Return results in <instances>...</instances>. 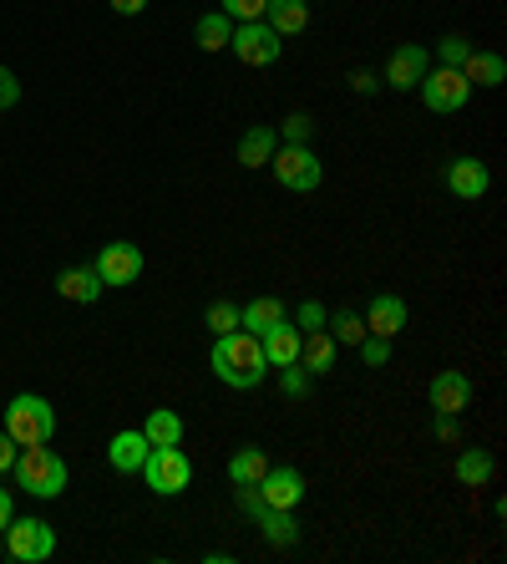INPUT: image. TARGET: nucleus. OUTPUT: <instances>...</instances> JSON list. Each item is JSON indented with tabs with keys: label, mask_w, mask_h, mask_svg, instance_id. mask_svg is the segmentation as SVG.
Segmentation results:
<instances>
[{
	"label": "nucleus",
	"mask_w": 507,
	"mask_h": 564,
	"mask_svg": "<svg viewBox=\"0 0 507 564\" xmlns=\"http://www.w3.org/2000/svg\"><path fill=\"white\" fill-rule=\"evenodd\" d=\"M300 336H304V331L290 326V321L275 326V331H264V336H259L264 361H269V367H290V361H300Z\"/></svg>",
	"instance_id": "nucleus-23"
},
{
	"label": "nucleus",
	"mask_w": 507,
	"mask_h": 564,
	"mask_svg": "<svg viewBox=\"0 0 507 564\" xmlns=\"http://www.w3.org/2000/svg\"><path fill=\"white\" fill-rule=\"evenodd\" d=\"M269 164H275L279 189H290V193H315L325 183V164L315 158L310 143H279Z\"/></svg>",
	"instance_id": "nucleus-5"
},
{
	"label": "nucleus",
	"mask_w": 507,
	"mask_h": 564,
	"mask_svg": "<svg viewBox=\"0 0 507 564\" xmlns=\"http://www.w3.org/2000/svg\"><path fill=\"white\" fill-rule=\"evenodd\" d=\"M451 473H457V483H462V489H487V483H493V473H497V458L487 453V447H462Z\"/></svg>",
	"instance_id": "nucleus-18"
},
{
	"label": "nucleus",
	"mask_w": 507,
	"mask_h": 564,
	"mask_svg": "<svg viewBox=\"0 0 507 564\" xmlns=\"http://www.w3.org/2000/svg\"><path fill=\"white\" fill-rule=\"evenodd\" d=\"M457 72H462L472 87H503V82H507V61L497 57V51H478V46H472Z\"/></svg>",
	"instance_id": "nucleus-19"
},
{
	"label": "nucleus",
	"mask_w": 507,
	"mask_h": 564,
	"mask_svg": "<svg viewBox=\"0 0 507 564\" xmlns=\"http://www.w3.org/2000/svg\"><path fill=\"white\" fill-rule=\"evenodd\" d=\"M259 529H264V539H269L275 550H294V544L304 539V529L294 524L290 508H264V514H259Z\"/></svg>",
	"instance_id": "nucleus-25"
},
{
	"label": "nucleus",
	"mask_w": 507,
	"mask_h": 564,
	"mask_svg": "<svg viewBox=\"0 0 507 564\" xmlns=\"http://www.w3.org/2000/svg\"><path fill=\"white\" fill-rule=\"evenodd\" d=\"M275 148H279V133L269 128V122H254V128H244V137H239V164L244 168H269Z\"/></svg>",
	"instance_id": "nucleus-17"
},
{
	"label": "nucleus",
	"mask_w": 507,
	"mask_h": 564,
	"mask_svg": "<svg viewBox=\"0 0 507 564\" xmlns=\"http://www.w3.org/2000/svg\"><path fill=\"white\" fill-rule=\"evenodd\" d=\"M426 72H432V51L417 46V41H406V46H396L391 61H386V87L391 92H417Z\"/></svg>",
	"instance_id": "nucleus-10"
},
{
	"label": "nucleus",
	"mask_w": 507,
	"mask_h": 564,
	"mask_svg": "<svg viewBox=\"0 0 507 564\" xmlns=\"http://www.w3.org/2000/svg\"><path fill=\"white\" fill-rule=\"evenodd\" d=\"M467 51H472V41H467L462 31H451V36H442V41H436V67H462Z\"/></svg>",
	"instance_id": "nucleus-30"
},
{
	"label": "nucleus",
	"mask_w": 507,
	"mask_h": 564,
	"mask_svg": "<svg viewBox=\"0 0 507 564\" xmlns=\"http://www.w3.org/2000/svg\"><path fill=\"white\" fill-rule=\"evenodd\" d=\"M203 326L214 331V336H229V331H239V305H233V300H208Z\"/></svg>",
	"instance_id": "nucleus-29"
},
{
	"label": "nucleus",
	"mask_w": 507,
	"mask_h": 564,
	"mask_svg": "<svg viewBox=\"0 0 507 564\" xmlns=\"http://www.w3.org/2000/svg\"><path fill=\"white\" fill-rule=\"evenodd\" d=\"M325 326H330L335 346H361V341H365V321H361L355 311H335Z\"/></svg>",
	"instance_id": "nucleus-28"
},
{
	"label": "nucleus",
	"mask_w": 507,
	"mask_h": 564,
	"mask_svg": "<svg viewBox=\"0 0 507 564\" xmlns=\"http://www.w3.org/2000/svg\"><path fill=\"white\" fill-rule=\"evenodd\" d=\"M421 103L432 107V112H462L467 97H472V82H467L457 67H436V72L421 76Z\"/></svg>",
	"instance_id": "nucleus-8"
},
{
	"label": "nucleus",
	"mask_w": 507,
	"mask_h": 564,
	"mask_svg": "<svg viewBox=\"0 0 507 564\" xmlns=\"http://www.w3.org/2000/svg\"><path fill=\"white\" fill-rule=\"evenodd\" d=\"M325 321H330V311H325L319 300H300V305H294V326L300 331H325Z\"/></svg>",
	"instance_id": "nucleus-33"
},
{
	"label": "nucleus",
	"mask_w": 507,
	"mask_h": 564,
	"mask_svg": "<svg viewBox=\"0 0 507 564\" xmlns=\"http://www.w3.org/2000/svg\"><path fill=\"white\" fill-rule=\"evenodd\" d=\"M15 519V504H11V489H0V529Z\"/></svg>",
	"instance_id": "nucleus-40"
},
{
	"label": "nucleus",
	"mask_w": 507,
	"mask_h": 564,
	"mask_svg": "<svg viewBox=\"0 0 507 564\" xmlns=\"http://www.w3.org/2000/svg\"><path fill=\"white\" fill-rule=\"evenodd\" d=\"M5 432L15 437V447H36V443H51V432H57V407L46 397H21L5 401Z\"/></svg>",
	"instance_id": "nucleus-3"
},
{
	"label": "nucleus",
	"mask_w": 507,
	"mask_h": 564,
	"mask_svg": "<svg viewBox=\"0 0 507 564\" xmlns=\"http://www.w3.org/2000/svg\"><path fill=\"white\" fill-rule=\"evenodd\" d=\"M264 21L275 26V36H300V31H310V0H269Z\"/></svg>",
	"instance_id": "nucleus-22"
},
{
	"label": "nucleus",
	"mask_w": 507,
	"mask_h": 564,
	"mask_svg": "<svg viewBox=\"0 0 507 564\" xmlns=\"http://www.w3.org/2000/svg\"><path fill=\"white\" fill-rule=\"evenodd\" d=\"M15 453H21V447H15V437L0 428V473H11V468H15Z\"/></svg>",
	"instance_id": "nucleus-38"
},
{
	"label": "nucleus",
	"mask_w": 507,
	"mask_h": 564,
	"mask_svg": "<svg viewBox=\"0 0 507 564\" xmlns=\"http://www.w3.org/2000/svg\"><path fill=\"white\" fill-rule=\"evenodd\" d=\"M365 336H386V341H396L406 331V300L401 296H371V305H365Z\"/></svg>",
	"instance_id": "nucleus-14"
},
{
	"label": "nucleus",
	"mask_w": 507,
	"mask_h": 564,
	"mask_svg": "<svg viewBox=\"0 0 507 564\" xmlns=\"http://www.w3.org/2000/svg\"><path fill=\"white\" fill-rule=\"evenodd\" d=\"M208 367L224 386L233 392H254V386L269 376V361H264V346L254 331H229V336H214V351H208Z\"/></svg>",
	"instance_id": "nucleus-1"
},
{
	"label": "nucleus",
	"mask_w": 507,
	"mask_h": 564,
	"mask_svg": "<svg viewBox=\"0 0 507 564\" xmlns=\"http://www.w3.org/2000/svg\"><path fill=\"white\" fill-rule=\"evenodd\" d=\"M183 432H189V422L173 412V407H153L143 422V437L153 447H168V443H183Z\"/></svg>",
	"instance_id": "nucleus-24"
},
{
	"label": "nucleus",
	"mask_w": 507,
	"mask_h": 564,
	"mask_svg": "<svg viewBox=\"0 0 507 564\" xmlns=\"http://www.w3.org/2000/svg\"><path fill=\"white\" fill-rule=\"evenodd\" d=\"M101 290H107V285H101V275L92 265H72L57 275V296L72 300V305H97Z\"/></svg>",
	"instance_id": "nucleus-15"
},
{
	"label": "nucleus",
	"mask_w": 507,
	"mask_h": 564,
	"mask_svg": "<svg viewBox=\"0 0 507 564\" xmlns=\"http://www.w3.org/2000/svg\"><path fill=\"white\" fill-rule=\"evenodd\" d=\"M0 535H5V554L15 564H41L57 554V529L46 519H11Z\"/></svg>",
	"instance_id": "nucleus-6"
},
{
	"label": "nucleus",
	"mask_w": 507,
	"mask_h": 564,
	"mask_svg": "<svg viewBox=\"0 0 507 564\" xmlns=\"http://www.w3.org/2000/svg\"><path fill=\"white\" fill-rule=\"evenodd\" d=\"M147 437H143V428H128V432H117L112 437V447H107V463H112L117 473H137L143 468V458H147Z\"/></svg>",
	"instance_id": "nucleus-20"
},
{
	"label": "nucleus",
	"mask_w": 507,
	"mask_h": 564,
	"mask_svg": "<svg viewBox=\"0 0 507 564\" xmlns=\"http://www.w3.org/2000/svg\"><path fill=\"white\" fill-rule=\"evenodd\" d=\"M290 321V305L279 296H254L249 305H239V326L254 331V336H264V331H275Z\"/></svg>",
	"instance_id": "nucleus-16"
},
{
	"label": "nucleus",
	"mask_w": 507,
	"mask_h": 564,
	"mask_svg": "<svg viewBox=\"0 0 507 564\" xmlns=\"http://www.w3.org/2000/svg\"><path fill=\"white\" fill-rule=\"evenodd\" d=\"M279 392L290 401H300L304 392H310V372H304L300 361H290V367H279Z\"/></svg>",
	"instance_id": "nucleus-32"
},
{
	"label": "nucleus",
	"mask_w": 507,
	"mask_h": 564,
	"mask_svg": "<svg viewBox=\"0 0 507 564\" xmlns=\"http://www.w3.org/2000/svg\"><path fill=\"white\" fill-rule=\"evenodd\" d=\"M275 133H279V143H310V137H315V118H310V112H290Z\"/></svg>",
	"instance_id": "nucleus-31"
},
{
	"label": "nucleus",
	"mask_w": 507,
	"mask_h": 564,
	"mask_svg": "<svg viewBox=\"0 0 507 564\" xmlns=\"http://www.w3.org/2000/svg\"><path fill=\"white\" fill-rule=\"evenodd\" d=\"M300 367L310 376L335 372V336L330 331H304L300 336Z\"/></svg>",
	"instance_id": "nucleus-21"
},
{
	"label": "nucleus",
	"mask_w": 507,
	"mask_h": 564,
	"mask_svg": "<svg viewBox=\"0 0 507 564\" xmlns=\"http://www.w3.org/2000/svg\"><path fill=\"white\" fill-rule=\"evenodd\" d=\"M442 179H447L451 199H462V204H478L482 193L493 189V173H487V164H482V158H451Z\"/></svg>",
	"instance_id": "nucleus-11"
},
{
	"label": "nucleus",
	"mask_w": 507,
	"mask_h": 564,
	"mask_svg": "<svg viewBox=\"0 0 507 564\" xmlns=\"http://www.w3.org/2000/svg\"><path fill=\"white\" fill-rule=\"evenodd\" d=\"M426 397H432L436 412L462 417L467 407H472V376L457 372V367H451V372H436V376H432V392H426Z\"/></svg>",
	"instance_id": "nucleus-13"
},
{
	"label": "nucleus",
	"mask_w": 507,
	"mask_h": 564,
	"mask_svg": "<svg viewBox=\"0 0 507 564\" xmlns=\"http://www.w3.org/2000/svg\"><path fill=\"white\" fill-rule=\"evenodd\" d=\"M137 473L147 478V489L158 493V499H173V493H183L193 483V463L183 453V443H168V447H147Z\"/></svg>",
	"instance_id": "nucleus-4"
},
{
	"label": "nucleus",
	"mask_w": 507,
	"mask_h": 564,
	"mask_svg": "<svg viewBox=\"0 0 507 564\" xmlns=\"http://www.w3.org/2000/svg\"><path fill=\"white\" fill-rule=\"evenodd\" d=\"M432 428H436V437H442V443H457V437H462V428H457V417H451V412H436Z\"/></svg>",
	"instance_id": "nucleus-37"
},
{
	"label": "nucleus",
	"mask_w": 507,
	"mask_h": 564,
	"mask_svg": "<svg viewBox=\"0 0 507 564\" xmlns=\"http://www.w3.org/2000/svg\"><path fill=\"white\" fill-rule=\"evenodd\" d=\"M254 489H259L264 508H294L304 499V473L300 468H264V478Z\"/></svg>",
	"instance_id": "nucleus-12"
},
{
	"label": "nucleus",
	"mask_w": 507,
	"mask_h": 564,
	"mask_svg": "<svg viewBox=\"0 0 507 564\" xmlns=\"http://www.w3.org/2000/svg\"><path fill=\"white\" fill-rule=\"evenodd\" d=\"M21 103V82H15L11 67H0V107H15Z\"/></svg>",
	"instance_id": "nucleus-36"
},
{
	"label": "nucleus",
	"mask_w": 507,
	"mask_h": 564,
	"mask_svg": "<svg viewBox=\"0 0 507 564\" xmlns=\"http://www.w3.org/2000/svg\"><path fill=\"white\" fill-rule=\"evenodd\" d=\"M92 269H97L101 285H112V290L137 285V275H143V250L128 244V239H112V244H101V254L92 260Z\"/></svg>",
	"instance_id": "nucleus-9"
},
{
	"label": "nucleus",
	"mask_w": 507,
	"mask_h": 564,
	"mask_svg": "<svg viewBox=\"0 0 507 564\" xmlns=\"http://www.w3.org/2000/svg\"><path fill=\"white\" fill-rule=\"evenodd\" d=\"M355 351H361L365 367H386V361H391V341H386V336H365Z\"/></svg>",
	"instance_id": "nucleus-35"
},
{
	"label": "nucleus",
	"mask_w": 507,
	"mask_h": 564,
	"mask_svg": "<svg viewBox=\"0 0 507 564\" xmlns=\"http://www.w3.org/2000/svg\"><path fill=\"white\" fill-rule=\"evenodd\" d=\"M229 36H233V21L224 11L198 15V26H193V41H198L203 51H224V46H229Z\"/></svg>",
	"instance_id": "nucleus-26"
},
{
	"label": "nucleus",
	"mask_w": 507,
	"mask_h": 564,
	"mask_svg": "<svg viewBox=\"0 0 507 564\" xmlns=\"http://www.w3.org/2000/svg\"><path fill=\"white\" fill-rule=\"evenodd\" d=\"M350 87H355V92H376L381 82H376V76H371V72H355V76H350Z\"/></svg>",
	"instance_id": "nucleus-41"
},
{
	"label": "nucleus",
	"mask_w": 507,
	"mask_h": 564,
	"mask_svg": "<svg viewBox=\"0 0 507 564\" xmlns=\"http://www.w3.org/2000/svg\"><path fill=\"white\" fill-rule=\"evenodd\" d=\"M15 489H26L31 499H57L61 489H67V458L61 453H51L46 443H36V447H21L15 453Z\"/></svg>",
	"instance_id": "nucleus-2"
},
{
	"label": "nucleus",
	"mask_w": 507,
	"mask_h": 564,
	"mask_svg": "<svg viewBox=\"0 0 507 564\" xmlns=\"http://www.w3.org/2000/svg\"><path fill=\"white\" fill-rule=\"evenodd\" d=\"M0 560H5V544H0Z\"/></svg>",
	"instance_id": "nucleus-42"
},
{
	"label": "nucleus",
	"mask_w": 507,
	"mask_h": 564,
	"mask_svg": "<svg viewBox=\"0 0 507 564\" xmlns=\"http://www.w3.org/2000/svg\"><path fill=\"white\" fill-rule=\"evenodd\" d=\"M264 468H269V453H264V447H239L229 458V483H259Z\"/></svg>",
	"instance_id": "nucleus-27"
},
{
	"label": "nucleus",
	"mask_w": 507,
	"mask_h": 564,
	"mask_svg": "<svg viewBox=\"0 0 507 564\" xmlns=\"http://www.w3.org/2000/svg\"><path fill=\"white\" fill-rule=\"evenodd\" d=\"M264 5H269V0H224L218 11H224L233 26H239V21H264Z\"/></svg>",
	"instance_id": "nucleus-34"
},
{
	"label": "nucleus",
	"mask_w": 507,
	"mask_h": 564,
	"mask_svg": "<svg viewBox=\"0 0 507 564\" xmlns=\"http://www.w3.org/2000/svg\"><path fill=\"white\" fill-rule=\"evenodd\" d=\"M233 57L244 61V67H275L279 57H285V41L275 36V26L269 21H239L229 36Z\"/></svg>",
	"instance_id": "nucleus-7"
},
{
	"label": "nucleus",
	"mask_w": 507,
	"mask_h": 564,
	"mask_svg": "<svg viewBox=\"0 0 507 564\" xmlns=\"http://www.w3.org/2000/svg\"><path fill=\"white\" fill-rule=\"evenodd\" d=\"M112 5V15H143L147 11V0H107Z\"/></svg>",
	"instance_id": "nucleus-39"
}]
</instances>
